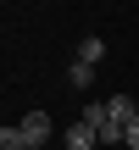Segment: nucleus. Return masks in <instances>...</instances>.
<instances>
[{
	"mask_svg": "<svg viewBox=\"0 0 139 150\" xmlns=\"http://www.w3.org/2000/svg\"><path fill=\"white\" fill-rule=\"evenodd\" d=\"M17 128H22V145H28V150H45V139L56 134V128H50V111H28Z\"/></svg>",
	"mask_w": 139,
	"mask_h": 150,
	"instance_id": "nucleus-1",
	"label": "nucleus"
},
{
	"mask_svg": "<svg viewBox=\"0 0 139 150\" xmlns=\"http://www.w3.org/2000/svg\"><path fill=\"white\" fill-rule=\"evenodd\" d=\"M61 145H67V150H95V145H100V134H95V128H89V122L78 117V122H72V128L61 134Z\"/></svg>",
	"mask_w": 139,
	"mask_h": 150,
	"instance_id": "nucleus-2",
	"label": "nucleus"
},
{
	"mask_svg": "<svg viewBox=\"0 0 139 150\" xmlns=\"http://www.w3.org/2000/svg\"><path fill=\"white\" fill-rule=\"evenodd\" d=\"M67 83L89 95V89H95V67H84V61H72V67H67Z\"/></svg>",
	"mask_w": 139,
	"mask_h": 150,
	"instance_id": "nucleus-3",
	"label": "nucleus"
},
{
	"mask_svg": "<svg viewBox=\"0 0 139 150\" xmlns=\"http://www.w3.org/2000/svg\"><path fill=\"white\" fill-rule=\"evenodd\" d=\"M100 56H106V45H100V39L89 33V39L78 45V61H84V67H100Z\"/></svg>",
	"mask_w": 139,
	"mask_h": 150,
	"instance_id": "nucleus-4",
	"label": "nucleus"
},
{
	"mask_svg": "<svg viewBox=\"0 0 139 150\" xmlns=\"http://www.w3.org/2000/svg\"><path fill=\"white\" fill-rule=\"evenodd\" d=\"M0 150H28V145H22V128H17V122H11V128H0Z\"/></svg>",
	"mask_w": 139,
	"mask_h": 150,
	"instance_id": "nucleus-5",
	"label": "nucleus"
},
{
	"mask_svg": "<svg viewBox=\"0 0 139 150\" xmlns=\"http://www.w3.org/2000/svg\"><path fill=\"white\" fill-rule=\"evenodd\" d=\"M123 145H128V150H139V117L128 122V139H123Z\"/></svg>",
	"mask_w": 139,
	"mask_h": 150,
	"instance_id": "nucleus-6",
	"label": "nucleus"
}]
</instances>
